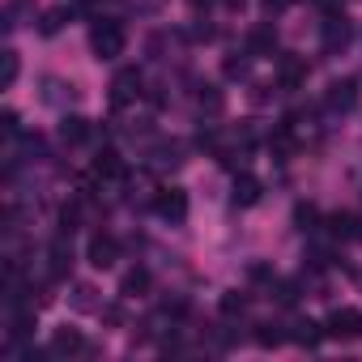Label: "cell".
Instances as JSON below:
<instances>
[{"instance_id": "11", "label": "cell", "mask_w": 362, "mask_h": 362, "mask_svg": "<svg viewBox=\"0 0 362 362\" xmlns=\"http://www.w3.org/2000/svg\"><path fill=\"white\" fill-rule=\"evenodd\" d=\"M81 349H86V337H81L77 328H56V337H52V354L73 358V354H81Z\"/></svg>"}, {"instance_id": "16", "label": "cell", "mask_w": 362, "mask_h": 362, "mask_svg": "<svg viewBox=\"0 0 362 362\" xmlns=\"http://www.w3.org/2000/svg\"><path fill=\"white\" fill-rule=\"evenodd\" d=\"M273 47H277V39H273L269 26H260V30L247 35V52H252V56H273Z\"/></svg>"}, {"instance_id": "8", "label": "cell", "mask_w": 362, "mask_h": 362, "mask_svg": "<svg viewBox=\"0 0 362 362\" xmlns=\"http://www.w3.org/2000/svg\"><path fill=\"white\" fill-rule=\"evenodd\" d=\"M260 197H264V188H260V179H256V175H235L230 201H235L239 209H252V205H260Z\"/></svg>"}, {"instance_id": "22", "label": "cell", "mask_w": 362, "mask_h": 362, "mask_svg": "<svg viewBox=\"0 0 362 362\" xmlns=\"http://www.w3.org/2000/svg\"><path fill=\"white\" fill-rule=\"evenodd\" d=\"M64 22H69V9H47L43 22H39V30H43V35H60Z\"/></svg>"}, {"instance_id": "27", "label": "cell", "mask_w": 362, "mask_h": 362, "mask_svg": "<svg viewBox=\"0 0 362 362\" xmlns=\"http://www.w3.org/2000/svg\"><path fill=\"white\" fill-rule=\"evenodd\" d=\"M277 303H286V307L298 303V286H294V281H281V286H277Z\"/></svg>"}, {"instance_id": "17", "label": "cell", "mask_w": 362, "mask_h": 362, "mask_svg": "<svg viewBox=\"0 0 362 362\" xmlns=\"http://www.w3.org/2000/svg\"><path fill=\"white\" fill-rule=\"evenodd\" d=\"M64 98L73 103V98H77V90H73V86H64V81H56V77H47V81H43V103H52V107H60Z\"/></svg>"}, {"instance_id": "25", "label": "cell", "mask_w": 362, "mask_h": 362, "mask_svg": "<svg viewBox=\"0 0 362 362\" xmlns=\"http://www.w3.org/2000/svg\"><path fill=\"white\" fill-rule=\"evenodd\" d=\"M243 311H247V298H243V294H235V290L222 294V315H226V320H235V315H243Z\"/></svg>"}, {"instance_id": "5", "label": "cell", "mask_w": 362, "mask_h": 362, "mask_svg": "<svg viewBox=\"0 0 362 362\" xmlns=\"http://www.w3.org/2000/svg\"><path fill=\"white\" fill-rule=\"evenodd\" d=\"M136 98H141V73H136V69L115 73V81H111V107L124 111V107H132Z\"/></svg>"}, {"instance_id": "2", "label": "cell", "mask_w": 362, "mask_h": 362, "mask_svg": "<svg viewBox=\"0 0 362 362\" xmlns=\"http://www.w3.org/2000/svg\"><path fill=\"white\" fill-rule=\"evenodd\" d=\"M324 337H332V341H354V337H362V311L337 307V311L324 320Z\"/></svg>"}, {"instance_id": "9", "label": "cell", "mask_w": 362, "mask_h": 362, "mask_svg": "<svg viewBox=\"0 0 362 362\" xmlns=\"http://www.w3.org/2000/svg\"><path fill=\"white\" fill-rule=\"evenodd\" d=\"M184 166V141H162L153 149V170H175Z\"/></svg>"}, {"instance_id": "31", "label": "cell", "mask_w": 362, "mask_h": 362, "mask_svg": "<svg viewBox=\"0 0 362 362\" xmlns=\"http://www.w3.org/2000/svg\"><path fill=\"white\" fill-rule=\"evenodd\" d=\"M188 5H192V9L201 13V9H209V5H214V0H188Z\"/></svg>"}, {"instance_id": "10", "label": "cell", "mask_w": 362, "mask_h": 362, "mask_svg": "<svg viewBox=\"0 0 362 362\" xmlns=\"http://www.w3.org/2000/svg\"><path fill=\"white\" fill-rule=\"evenodd\" d=\"M303 81H307V64L294 60V56H286V60L277 64V86H281V90H298Z\"/></svg>"}, {"instance_id": "19", "label": "cell", "mask_w": 362, "mask_h": 362, "mask_svg": "<svg viewBox=\"0 0 362 362\" xmlns=\"http://www.w3.org/2000/svg\"><path fill=\"white\" fill-rule=\"evenodd\" d=\"M69 264H73V247H69L64 239H56V243H52V273H56V277H64V269H69Z\"/></svg>"}, {"instance_id": "21", "label": "cell", "mask_w": 362, "mask_h": 362, "mask_svg": "<svg viewBox=\"0 0 362 362\" xmlns=\"http://www.w3.org/2000/svg\"><path fill=\"white\" fill-rule=\"evenodd\" d=\"M30 328H35V307H18L13 311V337H30Z\"/></svg>"}, {"instance_id": "15", "label": "cell", "mask_w": 362, "mask_h": 362, "mask_svg": "<svg viewBox=\"0 0 362 362\" xmlns=\"http://www.w3.org/2000/svg\"><path fill=\"white\" fill-rule=\"evenodd\" d=\"M145 290H149V273H145V269H128L124 281H119V294H124V298H136V294H145Z\"/></svg>"}, {"instance_id": "20", "label": "cell", "mask_w": 362, "mask_h": 362, "mask_svg": "<svg viewBox=\"0 0 362 362\" xmlns=\"http://www.w3.org/2000/svg\"><path fill=\"white\" fill-rule=\"evenodd\" d=\"M18 73H22V60H18V52L9 47V52H5V69H0V90H13Z\"/></svg>"}, {"instance_id": "12", "label": "cell", "mask_w": 362, "mask_h": 362, "mask_svg": "<svg viewBox=\"0 0 362 362\" xmlns=\"http://www.w3.org/2000/svg\"><path fill=\"white\" fill-rule=\"evenodd\" d=\"M94 175H98V179H124L128 166H124V158H119L115 149H103V153L94 158Z\"/></svg>"}, {"instance_id": "14", "label": "cell", "mask_w": 362, "mask_h": 362, "mask_svg": "<svg viewBox=\"0 0 362 362\" xmlns=\"http://www.w3.org/2000/svg\"><path fill=\"white\" fill-rule=\"evenodd\" d=\"M90 136V119H81V115H64V124H60V141L64 145H81Z\"/></svg>"}, {"instance_id": "29", "label": "cell", "mask_w": 362, "mask_h": 362, "mask_svg": "<svg viewBox=\"0 0 362 362\" xmlns=\"http://www.w3.org/2000/svg\"><path fill=\"white\" fill-rule=\"evenodd\" d=\"M290 5H294V0H264V13L273 18V13H286Z\"/></svg>"}, {"instance_id": "28", "label": "cell", "mask_w": 362, "mask_h": 362, "mask_svg": "<svg viewBox=\"0 0 362 362\" xmlns=\"http://www.w3.org/2000/svg\"><path fill=\"white\" fill-rule=\"evenodd\" d=\"M0 128H5V136H18L22 128H18V115L13 111H5V119H0Z\"/></svg>"}, {"instance_id": "7", "label": "cell", "mask_w": 362, "mask_h": 362, "mask_svg": "<svg viewBox=\"0 0 362 362\" xmlns=\"http://www.w3.org/2000/svg\"><path fill=\"white\" fill-rule=\"evenodd\" d=\"M324 107L328 111H354L358 107V81H332L328 86V94H324Z\"/></svg>"}, {"instance_id": "3", "label": "cell", "mask_w": 362, "mask_h": 362, "mask_svg": "<svg viewBox=\"0 0 362 362\" xmlns=\"http://www.w3.org/2000/svg\"><path fill=\"white\" fill-rule=\"evenodd\" d=\"M349 43H354V22L345 13H328L324 18V52L328 56H341Z\"/></svg>"}, {"instance_id": "32", "label": "cell", "mask_w": 362, "mask_h": 362, "mask_svg": "<svg viewBox=\"0 0 362 362\" xmlns=\"http://www.w3.org/2000/svg\"><path fill=\"white\" fill-rule=\"evenodd\" d=\"M358 281H362V273H358Z\"/></svg>"}, {"instance_id": "18", "label": "cell", "mask_w": 362, "mask_h": 362, "mask_svg": "<svg viewBox=\"0 0 362 362\" xmlns=\"http://www.w3.org/2000/svg\"><path fill=\"white\" fill-rule=\"evenodd\" d=\"M286 337H290V332H281L277 324H256V345H260V349H277Z\"/></svg>"}, {"instance_id": "13", "label": "cell", "mask_w": 362, "mask_h": 362, "mask_svg": "<svg viewBox=\"0 0 362 362\" xmlns=\"http://www.w3.org/2000/svg\"><path fill=\"white\" fill-rule=\"evenodd\" d=\"M320 337H324V324H315V320H294V328H290V341L303 349H315Z\"/></svg>"}, {"instance_id": "30", "label": "cell", "mask_w": 362, "mask_h": 362, "mask_svg": "<svg viewBox=\"0 0 362 362\" xmlns=\"http://www.w3.org/2000/svg\"><path fill=\"white\" fill-rule=\"evenodd\" d=\"M132 5H136V13H158L162 0H132Z\"/></svg>"}, {"instance_id": "26", "label": "cell", "mask_w": 362, "mask_h": 362, "mask_svg": "<svg viewBox=\"0 0 362 362\" xmlns=\"http://www.w3.org/2000/svg\"><path fill=\"white\" fill-rule=\"evenodd\" d=\"M247 69H252V60H247V56H243V60H235V56H230V60L222 64V73H226V77H247Z\"/></svg>"}, {"instance_id": "24", "label": "cell", "mask_w": 362, "mask_h": 362, "mask_svg": "<svg viewBox=\"0 0 362 362\" xmlns=\"http://www.w3.org/2000/svg\"><path fill=\"white\" fill-rule=\"evenodd\" d=\"M98 290L94 286H73V307H81V311H94L98 307V298H94Z\"/></svg>"}, {"instance_id": "23", "label": "cell", "mask_w": 362, "mask_h": 362, "mask_svg": "<svg viewBox=\"0 0 362 362\" xmlns=\"http://www.w3.org/2000/svg\"><path fill=\"white\" fill-rule=\"evenodd\" d=\"M226 107V98H222V90H214V86H205L201 90V111H209V115H218Z\"/></svg>"}, {"instance_id": "4", "label": "cell", "mask_w": 362, "mask_h": 362, "mask_svg": "<svg viewBox=\"0 0 362 362\" xmlns=\"http://www.w3.org/2000/svg\"><path fill=\"white\" fill-rule=\"evenodd\" d=\"M153 214L179 226V222L188 218V192H179V188H162V192L153 197Z\"/></svg>"}, {"instance_id": "6", "label": "cell", "mask_w": 362, "mask_h": 362, "mask_svg": "<svg viewBox=\"0 0 362 362\" xmlns=\"http://www.w3.org/2000/svg\"><path fill=\"white\" fill-rule=\"evenodd\" d=\"M86 260H90L94 269H111V264L119 260V243H115V235H94L90 247H86Z\"/></svg>"}, {"instance_id": "1", "label": "cell", "mask_w": 362, "mask_h": 362, "mask_svg": "<svg viewBox=\"0 0 362 362\" xmlns=\"http://www.w3.org/2000/svg\"><path fill=\"white\" fill-rule=\"evenodd\" d=\"M124 47H128V30L115 18H98L90 26V52L98 60H115V56H124Z\"/></svg>"}]
</instances>
